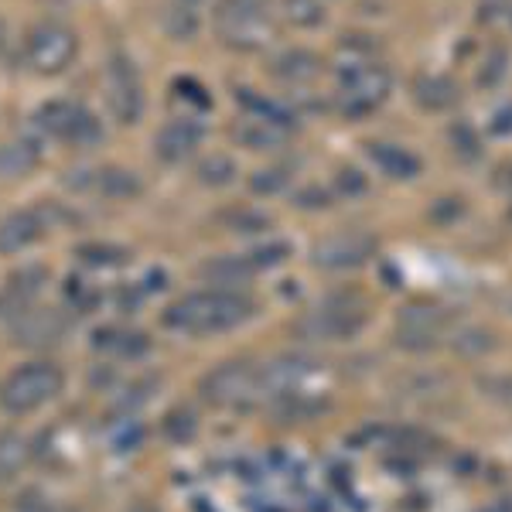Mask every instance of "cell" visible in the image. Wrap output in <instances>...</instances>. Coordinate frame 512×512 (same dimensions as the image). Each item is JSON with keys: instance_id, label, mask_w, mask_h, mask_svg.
I'll return each instance as SVG.
<instances>
[{"instance_id": "f1b7e54d", "label": "cell", "mask_w": 512, "mask_h": 512, "mask_svg": "<svg viewBox=\"0 0 512 512\" xmlns=\"http://www.w3.org/2000/svg\"><path fill=\"white\" fill-rule=\"evenodd\" d=\"M291 181V175H287V168H260L256 175L250 178V188L256 195H277L280 188Z\"/></svg>"}, {"instance_id": "5bb4252c", "label": "cell", "mask_w": 512, "mask_h": 512, "mask_svg": "<svg viewBox=\"0 0 512 512\" xmlns=\"http://www.w3.org/2000/svg\"><path fill=\"white\" fill-rule=\"evenodd\" d=\"M41 164V147L31 137H11L0 140V178L4 181H18L35 175V168Z\"/></svg>"}, {"instance_id": "484cf974", "label": "cell", "mask_w": 512, "mask_h": 512, "mask_svg": "<svg viewBox=\"0 0 512 512\" xmlns=\"http://www.w3.org/2000/svg\"><path fill=\"white\" fill-rule=\"evenodd\" d=\"M284 18L294 24V28H318L325 21V7L318 0H284Z\"/></svg>"}, {"instance_id": "7c38bea8", "label": "cell", "mask_w": 512, "mask_h": 512, "mask_svg": "<svg viewBox=\"0 0 512 512\" xmlns=\"http://www.w3.org/2000/svg\"><path fill=\"white\" fill-rule=\"evenodd\" d=\"M45 219L38 209H14L0 219V256H14L24 253L31 243H38L45 233Z\"/></svg>"}, {"instance_id": "ba28073f", "label": "cell", "mask_w": 512, "mask_h": 512, "mask_svg": "<svg viewBox=\"0 0 512 512\" xmlns=\"http://www.w3.org/2000/svg\"><path fill=\"white\" fill-rule=\"evenodd\" d=\"M106 103H110V113L117 117V123L130 127V123H140L144 117V86H140V72L130 55L113 52L110 62H106Z\"/></svg>"}, {"instance_id": "7402d4cb", "label": "cell", "mask_w": 512, "mask_h": 512, "mask_svg": "<svg viewBox=\"0 0 512 512\" xmlns=\"http://www.w3.org/2000/svg\"><path fill=\"white\" fill-rule=\"evenodd\" d=\"M28 458H31L28 437H21L18 431H0V482L21 475Z\"/></svg>"}, {"instance_id": "6da1fadb", "label": "cell", "mask_w": 512, "mask_h": 512, "mask_svg": "<svg viewBox=\"0 0 512 512\" xmlns=\"http://www.w3.org/2000/svg\"><path fill=\"white\" fill-rule=\"evenodd\" d=\"M256 311V304L239 291H195L178 297L175 304H168L164 311V325L175 328L185 335H219V332H233L243 321H250Z\"/></svg>"}, {"instance_id": "e0dca14e", "label": "cell", "mask_w": 512, "mask_h": 512, "mask_svg": "<svg viewBox=\"0 0 512 512\" xmlns=\"http://www.w3.org/2000/svg\"><path fill=\"white\" fill-rule=\"evenodd\" d=\"M441 321H444V315L437 308H410V311H403V318H400V342L410 345V349H427V345H434L437 335H441Z\"/></svg>"}, {"instance_id": "8fae6325", "label": "cell", "mask_w": 512, "mask_h": 512, "mask_svg": "<svg viewBox=\"0 0 512 512\" xmlns=\"http://www.w3.org/2000/svg\"><path fill=\"white\" fill-rule=\"evenodd\" d=\"M202 144V123L195 117H175L168 120L154 137V154L164 164H181L195 154V147Z\"/></svg>"}, {"instance_id": "4dcf8cb0", "label": "cell", "mask_w": 512, "mask_h": 512, "mask_svg": "<svg viewBox=\"0 0 512 512\" xmlns=\"http://www.w3.org/2000/svg\"><path fill=\"white\" fill-rule=\"evenodd\" d=\"M226 226L233 229V233H260V229H267L270 222L263 219L260 212L243 209V212H229V216H226Z\"/></svg>"}, {"instance_id": "277c9868", "label": "cell", "mask_w": 512, "mask_h": 512, "mask_svg": "<svg viewBox=\"0 0 512 512\" xmlns=\"http://www.w3.org/2000/svg\"><path fill=\"white\" fill-rule=\"evenodd\" d=\"M366 318V304L359 297L335 294L325 297L318 308H311L308 315L297 321V335L311 338V342H342V338L359 335Z\"/></svg>"}, {"instance_id": "4316f807", "label": "cell", "mask_w": 512, "mask_h": 512, "mask_svg": "<svg viewBox=\"0 0 512 512\" xmlns=\"http://www.w3.org/2000/svg\"><path fill=\"white\" fill-rule=\"evenodd\" d=\"M96 349L120 352V355H140L147 349L144 335H127V332H96Z\"/></svg>"}, {"instance_id": "ac0fdd59", "label": "cell", "mask_w": 512, "mask_h": 512, "mask_svg": "<svg viewBox=\"0 0 512 512\" xmlns=\"http://www.w3.org/2000/svg\"><path fill=\"white\" fill-rule=\"evenodd\" d=\"M369 161L393 181H410L420 175V158L410 154L407 147L396 144H369Z\"/></svg>"}, {"instance_id": "f35d334b", "label": "cell", "mask_w": 512, "mask_h": 512, "mask_svg": "<svg viewBox=\"0 0 512 512\" xmlns=\"http://www.w3.org/2000/svg\"><path fill=\"white\" fill-rule=\"evenodd\" d=\"M181 4H188V7H195V4H202V0H181Z\"/></svg>"}, {"instance_id": "5b68a950", "label": "cell", "mask_w": 512, "mask_h": 512, "mask_svg": "<svg viewBox=\"0 0 512 512\" xmlns=\"http://www.w3.org/2000/svg\"><path fill=\"white\" fill-rule=\"evenodd\" d=\"M79 55V38L62 21H38L24 35V62L38 76H59Z\"/></svg>"}, {"instance_id": "cb8c5ba5", "label": "cell", "mask_w": 512, "mask_h": 512, "mask_svg": "<svg viewBox=\"0 0 512 512\" xmlns=\"http://www.w3.org/2000/svg\"><path fill=\"white\" fill-rule=\"evenodd\" d=\"M195 175H198L202 185H209V188H226V185H233V181H236L239 168H236V161L229 158V154H209V158L198 161Z\"/></svg>"}, {"instance_id": "3957f363", "label": "cell", "mask_w": 512, "mask_h": 512, "mask_svg": "<svg viewBox=\"0 0 512 512\" xmlns=\"http://www.w3.org/2000/svg\"><path fill=\"white\" fill-rule=\"evenodd\" d=\"M65 376L52 362H28L0 383V407L7 414H31L62 393Z\"/></svg>"}, {"instance_id": "9a60e30c", "label": "cell", "mask_w": 512, "mask_h": 512, "mask_svg": "<svg viewBox=\"0 0 512 512\" xmlns=\"http://www.w3.org/2000/svg\"><path fill=\"white\" fill-rule=\"evenodd\" d=\"M93 192L110 198V202H130L144 192V181H140L137 171L120 168V164H103V168L93 171Z\"/></svg>"}, {"instance_id": "d590c367", "label": "cell", "mask_w": 512, "mask_h": 512, "mask_svg": "<svg viewBox=\"0 0 512 512\" xmlns=\"http://www.w3.org/2000/svg\"><path fill=\"white\" fill-rule=\"evenodd\" d=\"M492 134H499V137H509L512 134V103L502 106V110L492 117Z\"/></svg>"}, {"instance_id": "8992f818", "label": "cell", "mask_w": 512, "mask_h": 512, "mask_svg": "<svg viewBox=\"0 0 512 512\" xmlns=\"http://www.w3.org/2000/svg\"><path fill=\"white\" fill-rule=\"evenodd\" d=\"M390 72L379 62H355L338 72V106L345 117H366L390 96Z\"/></svg>"}, {"instance_id": "52a82bcc", "label": "cell", "mask_w": 512, "mask_h": 512, "mask_svg": "<svg viewBox=\"0 0 512 512\" xmlns=\"http://www.w3.org/2000/svg\"><path fill=\"white\" fill-rule=\"evenodd\" d=\"M263 393H267L263 369L250 366V362H222L202 379V396L216 407H246Z\"/></svg>"}, {"instance_id": "f546056e", "label": "cell", "mask_w": 512, "mask_h": 512, "mask_svg": "<svg viewBox=\"0 0 512 512\" xmlns=\"http://www.w3.org/2000/svg\"><path fill=\"white\" fill-rule=\"evenodd\" d=\"M506 62H509L506 48H492V52L485 55L482 69H478V82H482V86H495V82L506 76Z\"/></svg>"}, {"instance_id": "8d00e7d4", "label": "cell", "mask_w": 512, "mask_h": 512, "mask_svg": "<svg viewBox=\"0 0 512 512\" xmlns=\"http://www.w3.org/2000/svg\"><path fill=\"white\" fill-rule=\"evenodd\" d=\"M342 188H345V192H362V188H366V181L359 178V171H342Z\"/></svg>"}, {"instance_id": "30bf717a", "label": "cell", "mask_w": 512, "mask_h": 512, "mask_svg": "<svg viewBox=\"0 0 512 512\" xmlns=\"http://www.w3.org/2000/svg\"><path fill=\"white\" fill-rule=\"evenodd\" d=\"M373 253H376V239L373 236H366V233H335V236L321 239V243L315 246V263H318V267L342 270V267H359V263H366Z\"/></svg>"}, {"instance_id": "83f0119b", "label": "cell", "mask_w": 512, "mask_h": 512, "mask_svg": "<svg viewBox=\"0 0 512 512\" xmlns=\"http://www.w3.org/2000/svg\"><path fill=\"white\" fill-rule=\"evenodd\" d=\"M79 256L89 267H117V263L127 260V250L110 246V243H86V246H79Z\"/></svg>"}, {"instance_id": "ffe728a7", "label": "cell", "mask_w": 512, "mask_h": 512, "mask_svg": "<svg viewBox=\"0 0 512 512\" xmlns=\"http://www.w3.org/2000/svg\"><path fill=\"white\" fill-rule=\"evenodd\" d=\"M82 103H72V99H52V103H45L41 110L35 113V130L41 137H55V140H65L72 130V123H76V113H79Z\"/></svg>"}, {"instance_id": "7a4b0ae2", "label": "cell", "mask_w": 512, "mask_h": 512, "mask_svg": "<svg viewBox=\"0 0 512 512\" xmlns=\"http://www.w3.org/2000/svg\"><path fill=\"white\" fill-rule=\"evenodd\" d=\"M212 24L222 45L236 52H260L277 38L274 0H219Z\"/></svg>"}, {"instance_id": "9c48e42d", "label": "cell", "mask_w": 512, "mask_h": 512, "mask_svg": "<svg viewBox=\"0 0 512 512\" xmlns=\"http://www.w3.org/2000/svg\"><path fill=\"white\" fill-rule=\"evenodd\" d=\"M65 332H69V318L59 308H24L18 318L11 321L14 342L24 349H48L59 345Z\"/></svg>"}, {"instance_id": "e575fe53", "label": "cell", "mask_w": 512, "mask_h": 512, "mask_svg": "<svg viewBox=\"0 0 512 512\" xmlns=\"http://www.w3.org/2000/svg\"><path fill=\"white\" fill-rule=\"evenodd\" d=\"M451 140H454V151H465V154H475V147H478V140L468 123H458V127L451 130Z\"/></svg>"}, {"instance_id": "44dd1931", "label": "cell", "mask_w": 512, "mask_h": 512, "mask_svg": "<svg viewBox=\"0 0 512 512\" xmlns=\"http://www.w3.org/2000/svg\"><path fill=\"white\" fill-rule=\"evenodd\" d=\"M256 274L250 256H219V260L202 263V277L219 284L222 291H236V284H246Z\"/></svg>"}, {"instance_id": "d6a6232c", "label": "cell", "mask_w": 512, "mask_h": 512, "mask_svg": "<svg viewBox=\"0 0 512 512\" xmlns=\"http://www.w3.org/2000/svg\"><path fill=\"white\" fill-rule=\"evenodd\" d=\"M175 89H178V99H192L198 110H205V106H209V96H205V89L198 86V82H192V79H178V82H175Z\"/></svg>"}, {"instance_id": "836d02e7", "label": "cell", "mask_w": 512, "mask_h": 512, "mask_svg": "<svg viewBox=\"0 0 512 512\" xmlns=\"http://www.w3.org/2000/svg\"><path fill=\"white\" fill-rule=\"evenodd\" d=\"M14 512H52V502L45 499L38 489H28L18 499V506H14Z\"/></svg>"}, {"instance_id": "1f68e13d", "label": "cell", "mask_w": 512, "mask_h": 512, "mask_svg": "<svg viewBox=\"0 0 512 512\" xmlns=\"http://www.w3.org/2000/svg\"><path fill=\"white\" fill-rule=\"evenodd\" d=\"M250 256V263L256 270H263V267H277V263H284L287 260V246L284 243H270V246H260V250H253V253H246Z\"/></svg>"}, {"instance_id": "2e32d148", "label": "cell", "mask_w": 512, "mask_h": 512, "mask_svg": "<svg viewBox=\"0 0 512 512\" xmlns=\"http://www.w3.org/2000/svg\"><path fill=\"white\" fill-rule=\"evenodd\" d=\"M270 72L287 86H304V82H315L321 76V59L308 48H287L270 62Z\"/></svg>"}, {"instance_id": "603a6c76", "label": "cell", "mask_w": 512, "mask_h": 512, "mask_svg": "<svg viewBox=\"0 0 512 512\" xmlns=\"http://www.w3.org/2000/svg\"><path fill=\"white\" fill-rule=\"evenodd\" d=\"M103 137H106V130H103V123H99L96 113L86 110V106H79L76 123H72V130H69V137H65V144L79 147V151H93L96 144H103Z\"/></svg>"}, {"instance_id": "74e56055", "label": "cell", "mask_w": 512, "mask_h": 512, "mask_svg": "<svg viewBox=\"0 0 512 512\" xmlns=\"http://www.w3.org/2000/svg\"><path fill=\"white\" fill-rule=\"evenodd\" d=\"M4 45H7V31H4V21H0V52H4Z\"/></svg>"}, {"instance_id": "4fadbf2b", "label": "cell", "mask_w": 512, "mask_h": 512, "mask_svg": "<svg viewBox=\"0 0 512 512\" xmlns=\"http://www.w3.org/2000/svg\"><path fill=\"white\" fill-rule=\"evenodd\" d=\"M48 284L45 267H21L7 277L4 291H0V318H18L24 308H31V301L38 297L41 287Z\"/></svg>"}, {"instance_id": "d6986e66", "label": "cell", "mask_w": 512, "mask_h": 512, "mask_svg": "<svg viewBox=\"0 0 512 512\" xmlns=\"http://www.w3.org/2000/svg\"><path fill=\"white\" fill-rule=\"evenodd\" d=\"M414 99L424 106V110L441 113V110H451V106L458 103V86H454L448 76L424 72V76L414 79Z\"/></svg>"}, {"instance_id": "d4e9b609", "label": "cell", "mask_w": 512, "mask_h": 512, "mask_svg": "<svg viewBox=\"0 0 512 512\" xmlns=\"http://www.w3.org/2000/svg\"><path fill=\"white\" fill-rule=\"evenodd\" d=\"M161 24H164V31H168V38L192 41L198 31V14H195V7L181 4V0H171L168 11L161 14Z\"/></svg>"}]
</instances>
